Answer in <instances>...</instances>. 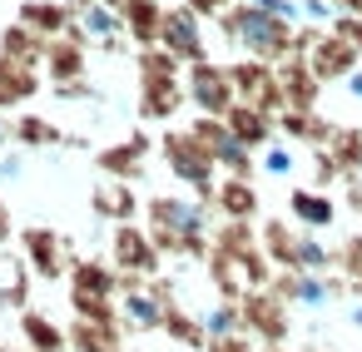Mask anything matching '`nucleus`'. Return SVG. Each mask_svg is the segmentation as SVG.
I'll list each match as a JSON object with an SVG mask.
<instances>
[{
  "instance_id": "obj_24",
  "label": "nucleus",
  "mask_w": 362,
  "mask_h": 352,
  "mask_svg": "<svg viewBox=\"0 0 362 352\" xmlns=\"http://www.w3.org/2000/svg\"><path fill=\"white\" fill-rule=\"evenodd\" d=\"M342 85H347V95H352V100H362V70H347V75H342Z\"/></svg>"
},
{
  "instance_id": "obj_14",
  "label": "nucleus",
  "mask_w": 362,
  "mask_h": 352,
  "mask_svg": "<svg viewBox=\"0 0 362 352\" xmlns=\"http://www.w3.org/2000/svg\"><path fill=\"white\" fill-rule=\"evenodd\" d=\"M223 124H228V129H233V134H238L248 149L268 139V115H263L258 105H233V110L223 115Z\"/></svg>"
},
{
  "instance_id": "obj_23",
  "label": "nucleus",
  "mask_w": 362,
  "mask_h": 352,
  "mask_svg": "<svg viewBox=\"0 0 362 352\" xmlns=\"http://www.w3.org/2000/svg\"><path fill=\"white\" fill-rule=\"evenodd\" d=\"M204 352H253V342H248V337L238 332V337H223V342H209Z\"/></svg>"
},
{
  "instance_id": "obj_6",
  "label": "nucleus",
  "mask_w": 362,
  "mask_h": 352,
  "mask_svg": "<svg viewBox=\"0 0 362 352\" xmlns=\"http://www.w3.org/2000/svg\"><path fill=\"white\" fill-rule=\"evenodd\" d=\"M164 317H169V303L154 288L119 293V327L124 332H164Z\"/></svg>"
},
{
  "instance_id": "obj_4",
  "label": "nucleus",
  "mask_w": 362,
  "mask_h": 352,
  "mask_svg": "<svg viewBox=\"0 0 362 352\" xmlns=\"http://www.w3.org/2000/svg\"><path fill=\"white\" fill-rule=\"evenodd\" d=\"M288 307H303V312H322V307H332L337 298H342V283L337 278H327V273H288V278H278V288H273Z\"/></svg>"
},
{
  "instance_id": "obj_2",
  "label": "nucleus",
  "mask_w": 362,
  "mask_h": 352,
  "mask_svg": "<svg viewBox=\"0 0 362 352\" xmlns=\"http://www.w3.org/2000/svg\"><path fill=\"white\" fill-rule=\"evenodd\" d=\"M164 154H169V169H174V179H184L194 194H214V154L194 139V134H169L164 139Z\"/></svg>"
},
{
  "instance_id": "obj_5",
  "label": "nucleus",
  "mask_w": 362,
  "mask_h": 352,
  "mask_svg": "<svg viewBox=\"0 0 362 352\" xmlns=\"http://www.w3.org/2000/svg\"><path fill=\"white\" fill-rule=\"evenodd\" d=\"M233 35L243 40V50H253V55H263V60L288 50V25L273 20V16H263L258 6H248V11L233 20Z\"/></svg>"
},
{
  "instance_id": "obj_3",
  "label": "nucleus",
  "mask_w": 362,
  "mask_h": 352,
  "mask_svg": "<svg viewBox=\"0 0 362 352\" xmlns=\"http://www.w3.org/2000/svg\"><path fill=\"white\" fill-rule=\"evenodd\" d=\"M110 263L124 273V278H154L159 273V248L144 228L134 223H119L115 238H110Z\"/></svg>"
},
{
  "instance_id": "obj_8",
  "label": "nucleus",
  "mask_w": 362,
  "mask_h": 352,
  "mask_svg": "<svg viewBox=\"0 0 362 352\" xmlns=\"http://www.w3.org/2000/svg\"><path fill=\"white\" fill-rule=\"evenodd\" d=\"M189 95H194V105L204 110V115H214V119H223L238 100H233V75H223V70H209V65H199L194 70V80H189Z\"/></svg>"
},
{
  "instance_id": "obj_7",
  "label": "nucleus",
  "mask_w": 362,
  "mask_h": 352,
  "mask_svg": "<svg viewBox=\"0 0 362 352\" xmlns=\"http://www.w3.org/2000/svg\"><path fill=\"white\" fill-rule=\"evenodd\" d=\"M21 248H25V263L35 268V278H45V283L65 278V238L55 228H25Z\"/></svg>"
},
{
  "instance_id": "obj_13",
  "label": "nucleus",
  "mask_w": 362,
  "mask_h": 352,
  "mask_svg": "<svg viewBox=\"0 0 362 352\" xmlns=\"http://www.w3.org/2000/svg\"><path fill=\"white\" fill-rule=\"evenodd\" d=\"M199 322H204V337H209V342L238 337V332H243V303H233V298H218L214 307H199Z\"/></svg>"
},
{
  "instance_id": "obj_18",
  "label": "nucleus",
  "mask_w": 362,
  "mask_h": 352,
  "mask_svg": "<svg viewBox=\"0 0 362 352\" xmlns=\"http://www.w3.org/2000/svg\"><path fill=\"white\" fill-rule=\"evenodd\" d=\"M218 204H223V213H228L233 223H243V218H253V209H258V194H253L243 179H228V184L218 189Z\"/></svg>"
},
{
  "instance_id": "obj_28",
  "label": "nucleus",
  "mask_w": 362,
  "mask_h": 352,
  "mask_svg": "<svg viewBox=\"0 0 362 352\" xmlns=\"http://www.w3.org/2000/svg\"><path fill=\"white\" fill-rule=\"evenodd\" d=\"M0 352H25V347H11V342H0Z\"/></svg>"
},
{
  "instance_id": "obj_27",
  "label": "nucleus",
  "mask_w": 362,
  "mask_h": 352,
  "mask_svg": "<svg viewBox=\"0 0 362 352\" xmlns=\"http://www.w3.org/2000/svg\"><path fill=\"white\" fill-rule=\"evenodd\" d=\"M347 322H352V327L362 332V303H352V307H347Z\"/></svg>"
},
{
  "instance_id": "obj_21",
  "label": "nucleus",
  "mask_w": 362,
  "mask_h": 352,
  "mask_svg": "<svg viewBox=\"0 0 362 352\" xmlns=\"http://www.w3.org/2000/svg\"><path fill=\"white\" fill-rule=\"evenodd\" d=\"M16 139H21V144H55L60 134H55L45 119H21V124H16Z\"/></svg>"
},
{
  "instance_id": "obj_10",
  "label": "nucleus",
  "mask_w": 362,
  "mask_h": 352,
  "mask_svg": "<svg viewBox=\"0 0 362 352\" xmlns=\"http://www.w3.org/2000/svg\"><path fill=\"white\" fill-rule=\"evenodd\" d=\"M65 332H70V352H124V327L119 322H85V317H75Z\"/></svg>"
},
{
  "instance_id": "obj_25",
  "label": "nucleus",
  "mask_w": 362,
  "mask_h": 352,
  "mask_svg": "<svg viewBox=\"0 0 362 352\" xmlns=\"http://www.w3.org/2000/svg\"><path fill=\"white\" fill-rule=\"evenodd\" d=\"M16 174H21V159H16V154L0 159V179H16Z\"/></svg>"
},
{
  "instance_id": "obj_19",
  "label": "nucleus",
  "mask_w": 362,
  "mask_h": 352,
  "mask_svg": "<svg viewBox=\"0 0 362 352\" xmlns=\"http://www.w3.org/2000/svg\"><path fill=\"white\" fill-rule=\"evenodd\" d=\"M164 45H169L174 55H199V25H194L189 16H169V25H164Z\"/></svg>"
},
{
  "instance_id": "obj_17",
  "label": "nucleus",
  "mask_w": 362,
  "mask_h": 352,
  "mask_svg": "<svg viewBox=\"0 0 362 352\" xmlns=\"http://www.w3.org/2000/svg\"><path fill=\"white\" fill-rule=\"evenodd\" d=\"M139 164H144V139H129V144H119V149L100 154V169H105V174H115V179H134V174H139Z\"/></svg>"
},
{
  "instance_id": "obj_16",
  "label": "nucleus",
  "mask_w": 362,
  "mask_h": 352,
  "mask_svg": "<svg viewBox=\"0 0 362 352\" xmlns=\"http://www.w3.org/2000/svg\"><path fill=\"white\" fill-rule=\"evenodd\" d=\"M95 213L115 218V223H129L134 218V194L124 184H105V189H95Z\"/></svg>"
},
{
  "instance_id": "obj_15",
  "label": "nucleus",
  "mask_w": 362,
  "mask_h": 352,
  "mask_svg": "<svg viewBox=\"0 0 362 352\" xmlns=\"http://www.w3.org/2000/svg\"><path fill=\"white\" fill-rule=\"evenodd\" d=\"M164 337L179 342V347H209L204 322H199V312H189V307H169V317H164Z\"/></svg>"
},
{
  "instance_id": "obj_11",
  "label": "nucleus",
  "mask_w": 362,
  "mask_h": 352,
  "mask_svg": "<svg viewBox=\"0 0 362 352\" xmlns=\"http://www.w3.org/2000/svg\"><path fill=\"white\" fill-rule=\"evenodd\" d=\"M30 298V263L25 253H0V307L21 312Z\"/></svg>"
},
{
  "instance_id": "obj_20",
  "label": "nucleus",
  "mask_w": 362,
  "mask_h": 352,
  "mask_svg": "<svg viewBox=\"0 0 362 352\" xmlns=\"http://www.w3.org/2000/svg\"><path fill=\"white\" fill-rule=\"evenodd\" d=\"M298 169V154L288 149V144H268V154H263V174H273V179H288Z\"/></svg>"
},
{
  "instance_id": "obj_12",
  "label": "nucleus",
  "mask_w": 362,
  "mask_h": 352,
  "mask_svg": "<svg viewBox=\"0 0 362 352\" xmlns=\"http://www.w3.org/2000/svg\"><path fill=\"white\" fill-rule=\"evenodd\" d=\"M288 213L308 228V233H317V228H332V218H337V209H332V199L327 194H313V189H293V199H288Z\"/></svg>"
},
{
  "instance_id": "obj_30",
  "label": "nucleus",
  "mask_w": 362,
  "mask_h": 352,
  "mask_svg": "<svg viewBox=\"0 0 362 352\" xmlns=\"http://www.w3.org/2000/svg\"><path fill=\"white\" fill-rule=\"evenodd\" d=\"M0 134H6V124H0Z\"/></svg>"
},
{
  "instance_id": "obj_26",
  "label": "nucleus",
  "mask_w": 362,
  "mask_h": 352,
  "mask_svg": "<svg viewBox=\"0 0 362 352\" xmlns=\"http://www.w3.org/2000/svg\"><path fill=\"white\" fill-rule=\"evenodd\" d=\"M0 238H11V209L0 204Z\"/></svg>"
},
{
  "instance_id": "obj_22",
  "label": "nucleus",
  "mask_w": 362,
  "mask_h": 352,
  "mask_svg": "<svg viewBox=\"0 0 362 352\" xmlns=\"http://www.w3.org/2000/svg\"><path fill=\"white\" fill-rule=\"evenodd\" d=\"M303 16H308V20H317V25H332V20H337L332 0H303Z\"/></svg>"
},
{
  "instance_id": "obj_29",
  "label": "nucleus",
  "mask_w": 362,
  "mask_h": 352,
  "mask_svg": "<svg viewBox=\"0 0 362 352\" xmlns=\"http://www.w3.org/2000/svg\"><path fill=\"white\" fill-rule=\"evenodd\" d=\"M268 352H288V347H268Z\"/></svg>"
},
{
  "instance_id": "obj_9",
  "label": "nucleus",
  "mask_w": 362,
  "mask_h": 352,
  "mask_svg": "<svg viewBox=\"0 0 362 352\" xmlns=\"http://www.w3.org/2000/svg\"><path fill=\"white\" fill-rule=\"evenodd\" d=\"M21 337L25 352H70V332L45 307H21Z\"/></svg>"
},
{
  "instance_id": "obj_1",
  "label": "nucleus",
  "mask_w": 362,
  "mask_h": 352,
  "mask_svg": "<svg viewBox=\"0 0 362 352\" xmlns=\"http://www.w3.org/2000/svg\"><path fill=\"white\" fill-rule=\"evenodd\" d=\"M70 307L85 322H119V268L100 258L70 263Z\"/></svg>"
}]
</instances>
